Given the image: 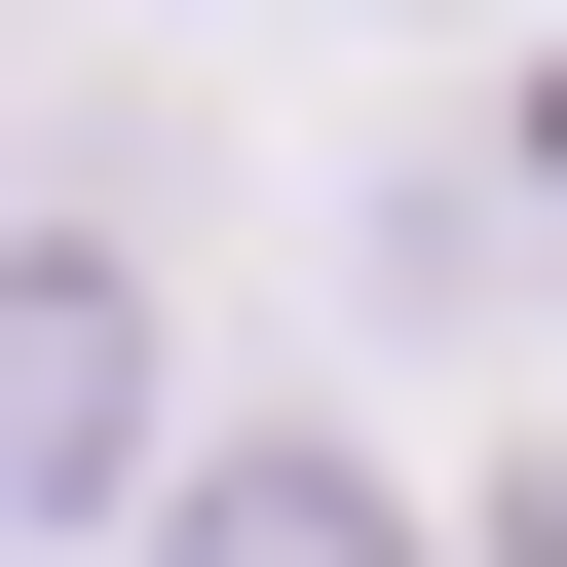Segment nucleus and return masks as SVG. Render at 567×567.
Instances as JSON below:
<instances>
[{
	"mask_svg": "<svg viewBox=\"0 0 567 567\" xmlns=\"http://www.w3.org/2000/svg\"><path fill=\"white\" fill-rule=\"evenodd\" d=\"M152 567H416V492L303 454V416H227V454H152Z\"/></svg>",
	"mask_w": 567,
	"mask_h": 567,
	"instance_id": "f03ea898",
	"label": "nucleus"
},
{
	"mask_svg": "<svg viewBox=\"0 0 567 567\" xmlns=\"http://www.w3.org/2000/svg\"><path fill=\"white\" fill-rule=\"evenodd\" d=\"M152 454V265H76V227H0V529H76Z\"/></svg>",
	"mask_w": 567,
	"mask_h": 567,
	"instance_id": "f257e3e1",
	"label": "nucleus"
},
{
	"mask_svg": "<svg viewBox=\"0 0 567 567\" xmlns=\"http://www.w3.org/2000/svg\"><path fill=\"white\" fill-rule=\"evenodd\" d=\"M529 227H567V76H529Z\"/></svg>",
	"mask_w": 567,
	"mask_h": 567,
	"instance_id": "7ed1b4c3",
	"label": "nucleus"
}]
</instances>
